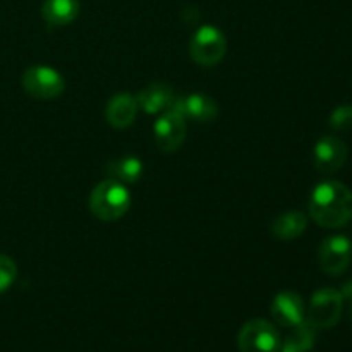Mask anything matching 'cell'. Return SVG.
Wrapping results in <instances>:
<instances>
[{
  "instance_id": "52a82bcc",
  "label": "cell",
  "mask_w": 352,
  "mask_h": 352,
  "mask_svg": "<svg viewBox=\"0 0 352 352\" xmlns=\"http://www.w3.org/2000/svg\"><path fill=\"white\" fill-rule=\"evenodd\" d=\"M352 261V243L346 236H330L323 239L318 250L320 268L330 277H339L349 268Z\"/></svg>"
},
{
  "instance_id": "277c9868",
  "label": "cell",
  "mask_w": 352,
  "mask_h": 352,
  "mask_svg": "<svg viewBox=\"0 0 352 352\" xmlns=\"http://www.w3.org/2000/svg\"><path fill=\"white\" fill-rule=\"evenodd\" d=\"M342 308L344 298L340 291L333 287L318 289L311 296L306 322L311 323L316 330L332 329L339 323L340 316H342Z\"/></svg>"
},
{
  "instance_id": "d6986e66",
  "label": "cell",
  "mask_w": 352,
  "mask_h": 352,
  "mask_svg": "<svg viewBox=\"0 0 352 352\" xmlns=\"http://www.w3.org/2000/svg\"><path fill=\"white\" fill-rule=\"evenodd\" d=\"M278 352H306V351L302 349L298 342H294L291 337H287V339H285V342L280 344V349H278Z\"/></svg>"
},
{
  "instance_id": "6da1fadb",
  "label": "cell",
  "mask_w": 352,
  "mask_h": 352,
  "mask_svg": "<svg viewBox=\"0 0 352 352\" xmlns=\"http://www.w3.org/2000/svg\"><path fill=\"white\" fill-rule=\"evenodd\" d=\"M309 217L325 229H340L352 220V191L339 181H323L309 196Z\"/></svg>"
},
{
  "instance_id": "9c48e42d",
  "label": "cell",
  "mask_w": 352,
  "mask_h": 352,
  "mask_svg": "<svg viewBox=\"0 0 352 352\" xmlns=\"http://www.w3.org/2000/svg\"><path fill=\"white\" fill-rule=\"evenodd\" d=\"M347 158V144L337 136H323L313 150V164L323 175L336 174Z\"/></svg>"
},
{
  "instance_id": "9a60e30c",
  "label": "cell",
  "mask_w": 352,
  "mask_h": 352,
  "mask_svg": "<svg viewBox=\"0 0 352 352\" xmlns=\"http://www.w3.org/2000/svg\"><path fill=\"white\" fill-rule=\"evenodd\" d=\"M308 227V217L305 215L302 212H285L280 213L277 219L272 222L270 230L277 239L282 241H291L296 239V237L302 236Z\"/></svg>"
},
{
  "instance_id": "7c38bea8",
  "label": "cell",
  "mask_w": 352,
  "mask_h": 352,
  "mask_svg": "<svg viewBox=\"0 0 352 352\" xmlns=\"http://www.w3.org/2000/svg\"><path fill=\"white\" fill-rule=\"evenodd\" d=\"M138 100L131 93L120 91L109 100L105 107V119L116 129H126L138 116Z\"/></svg>"
},
{
  "instance_id": "30bf717a",
  "label": "cell",
  "mask_w": 352,
  "mask_h": 352,
  "mask_svg": "<svg viewBox=\"0 0 352 352\" xmlns=\"http://www.w3.org/2000/svg\"><path fill=\"white\" fill-rule=\"evenodd\" d=\"M170 109L177 110L186 120H192V122H212L219 116L217 102L205 93L175 96Z\"/></svg>"
},
{
  "instance_id": "7a4b0ae2",
  "label": "cell",
  "mask_w": 352,
  "mask_h": 352,
  "mask_svg": "<svg viewBox=\"0 0 352 352\" xmlns=\"http://www.w3.org/2000/svg\"><path fill=\"white\" fill-rule=\"evenodd\" d=\"M131 206V192L120 182L107 179L89 195V212L102 222L122 219Z\"/></svg>"
},
{
  "instance_id": "8fae6325",
  "label": "cell",
  "mask_w": 352,
  "mask_h": 352,
  "mask_svg": "<svg viewBox=\"0 0 352 352\" xmlns=\"http://www.w3.org/2000/svg\"><path fill=\"white\" fill-rule=\"evenodd\" d=\"M270 311L275 322L282 327H287V329H294V327H298L299 323L306 320L302 298L298 292L292 291H284L275 296L274 301H272Z\"/></svg>"
},
{
  "instance_id": "ba28073f",
  "label": "cell",
  "mask_w": 352,
  "mask_h": 352,
  "mask_svg": "<svg viewBox=\"0 0 352 352\" xmlns=\"http://www.w3.org/2000/svg\"><path fill=\"white\" fill-rule=\"evenodd\" d=\"M188 131V120L174 109H168L157 119L153 127L157 146L164 153H174L182 146Z\"/></svg>"
},
{
  "instance_id": "3957f363",
  "label": "cell",
  "mask_w": 352,
  "mask_h": 352,
  "mask_svg": "<svg viewBox=\"0 0 352 352\" xmlns=\"http://www.w3.org/2000/svg\"><path fill=\"white\" fill-rule=\"evenodd\" d=\"M227 52V38L219 28L201 26L189 41V57L203 67H213Z\"/></svg>"
},
{
  "instance_id": "ac0fdd59",
  "label": "cell",
  "mask_w": 352,
  "mask_h": 352,
  "mask_svg": "<svg viewBox=\"0 0 352 352\" xmlns=\"http://www.w3.org/2000/svg\"><path fill=\"white\" fill-rule=\"evenodd\" d=\"M330 127L336 131L352 129V105H339L330 116Z\"/></svg>"
},
{
  "instance_id": "4fadbf2b",
  "label": "cell",
  "mask_w": 352,
  "mask_h": 352,
  "mask_svg": "<svg viewBox=\"0 0 352 352\" xmlns=\"http://www.w3.org/2000/svg\"><path fill=\"white\" fill-rule=\"evenodd\" d=\"M174 89L165 82H151L138 93V107L146 113H164L175 100Z\"/></svg>"
},
{
  "instance_id": "e0dca14e",
  "label": "cell",
  "mask_w": 352,
  "mask_h": 352,
  "mask_svg": "<svg viewBox=\"0 0 352 352\" xmlns=\"http://www.w3.org/2000/svg\"><path fill=\"white\" fill-rule=\"evenodd\" d=\"M17 277V267L12 258L7 254H0V294L7 291L14 284Z\"/></svg>"
},
{
  "instance_id": "ffe728a7",
  "label": "cell",
  "mask_w": 352,
  "mask_h": 352,
  "mask_svg": "<svg viewBox=\"0 0 352 352\" xmlns=\"http://www.w3.org/2000/svg\"><path fill=\"white\" fill-rule=\"evenodd\" d=\"M340 294H342L344 299H352V280L346 282V284L342 285V291H340Z\"/></svg>"
},
{
  "instance_id": "44dd1931",
  "label": "cell",
  "mask_w": 352,
  "mask_h": 352,
  "mask_svg": "<svg viewBox=\"0 0 352 352\" xmlns=\"http://www.w3.org/2000/svg\"><path fill=\"white\" fill-rule=\"evenodd\" d=\"M351 320H352V299H351Z\"/></svg>"
},
{
  "instance_id": "2e32d148",
  "label": "cell",
  "mask_w": 352,
  "mask_h": 352,
  "mask_svg": "<svg viewBox=\"0 0 352 352\" xmlns=\"http://www.w3.org/2000/svg\"><path fill=\"white\" fill-rule=\"evenodd\" d=\"M79 0H45L41 16L52 26H65L79 16Z\"/></svg>"
},
{
  "instance_id": "5b68a950",
  "label": "cell",
  "mask_w": 352,
  "mask_h": 352,
  "mask_svg": "<svg viewBox=\"0 0 352 352\" xmlns=\"http://www.w3.org/2000/svg\"><path fill=\"white\" fill-rule=\"evenodd\" d=\"M21 85L24 91L33 98L52 100L64 93L65 79L62 78L60 72L47 65H31L24 71Z\"/></svg>"
},
{
  "instance_id": "8992f818",
  "label": "cell",
  "mask_w": 352,
  "mask_h": 352,
  "mask_svg": "<svg viewBox=\"0 0 352 352\" xmlns=\"http://www.w3.org/2000/svg\"><path fill=\"white\" fill-rule=\"evenodd\" d=\"M237 344L241 352H278L280 333L267 320H251L241 329Z\"/></svg>"
},
{
  "instance_id": "5bb4252c",
  "label": "cell",
  "mask_w": 352,
  "mask_h": 352,
  "mask_svg": "<svg viewBox=\"0 0 352 352\" xmlns=\"http://www.w3.org/2000/svg\"><path fill=\"white\" fill-rule=\"evenodd\" d=\"M105 175L107 179H112V181L120 182V184H133V182H138L143 175V162L138 157H131V155H126V157L113 158V160L107 162L105 165Z\"/></svg>"
}]
</instances>
